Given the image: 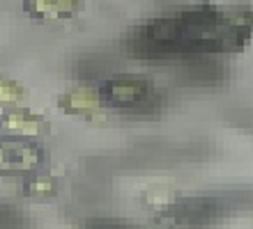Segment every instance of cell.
I'll use <instances>...</instances> for the list:
<instances>
[{
	"label": "cell",
	"mask_w": 253,
	"mask_h": 229,
	"mask_svg": "<svg viewBox=\"0 0 253 229\" xmlns=\"http://www.w3.org/2000/svg\"><path fill=\"white\" fill-rule=\"evenodd\" d=\"M44 151L26 137L0 140V174H30L40 170Z\"/></svg>",
	"instance_id": "6da1fadb"
},
{
	"label": "cell",
	"mask_w": 253,
	"mask_h": 229,
	"mask_svg": "<svg viewBox=\"0 0 253 229\" xmlns=\"http://www.w3.org/2000/svg\"><path fill=\"white\" fill-rule=\"evenodd\" d=\"M106 105L108 101L101 94V90H92V87H74V90H67L58 97V108L69 117H104Z\"/></svg>",
	"instance_id": "7a4b0ae2"
},
{
	"label": "cell",
	"mask_w": 253,
	"mask_h": 229,
	"mask_svg": "<svg viewBox=\"0 0 253 229\" xmlns=\"http://www.w3.org/2000/svg\"><path fill=\"white\" fill-rule=\"evenodd\" d=\"M0 129L12 135L19 137H44L51 133V122H48L44 115H37V112L28 110V108H7L2 115H0Z\"/></svg>",
	"instance_id": "3957f363"
},
{
	"label": "cell",
	"mask_w": 253,
	"mask_h": 229,
	"mask_svg": "<svg viewBox=\"0 0 253 229\" xmlns=\"http://www.w3.org/2000/svg\"><path fill=\"white\" fill-rule=\"evenodd\" d=\"M101 94L111 105H133L147 94V80L136 73H120L108 80Z\"/></svg>",
	"instance_id": "277c9868"
},
{
	"label": "cell",
	"mask_w": 253,
	"mask_h": 229,
	"mask_svg": "<svg viewBox=\"0 0 253 229\" xmlns=\"http://www.w3.org/2000/svg\"><path fill=\"white\" fill-rule=\"evenodd\" d=\"M23 12L35 21H69L83 12V0H23Z\"/></svg>",
	"instance_id": "5b68a950"
},
{
	"label": "cell",
	"mask_w": 253,
	"mask_h": 229,
	"mask_svg": "<svg viewBox=\"0 0 253 229\" xmlns=\"http://www.w3.org/2000/svg\"><path fill=\"white\" fill-rule=\"evenodd\" d=\"M23 193L28 197H33L37 202H46V199H53L58 195V179L46 174V172L35 170L26 177L23 183Z\"/></svg>",
	"instance_id": "8992f818"
},
{
	"label": "cell",
	"mask_w": 253,
	"mask_h": 229,
	"mask_svg": "<svg viewBox=\"0 0 253 229\" xmlns=\"http://www.w3.org/2000/svg\"><path fill=\"white\" fill-rule=\"evenodd\" d=\"M28 97V90L21 83L12 78H2L0 76V105L5 108H14V105H21Z\"/></svg>",
	"instance_id": "52a82bcc"
}]
</instances>
